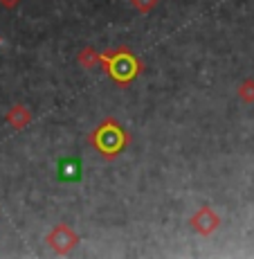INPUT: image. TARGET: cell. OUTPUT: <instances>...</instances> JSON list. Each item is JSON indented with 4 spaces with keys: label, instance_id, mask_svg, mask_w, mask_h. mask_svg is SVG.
I'll list each match as a JSON object with an SVG mask.
<instances>
[{
    "label": "cell",
    "instance_id": "6da1fadb",
    "mask_svg": "<svg viewBox=\"0 0 254 259\" xmlns=\"http://www.w3.org/2000/svg\"><path fill=\"white\" fill-rule=\"evenodd\" d=\"M101 68H104V72L115 79V83L119 88H126L144 70V63L126 46H119V48H111L101 52Z\"/></svg>",
    "mask_w": 254,
    "mask_h": 259
},
{
    "label": "cell",
    "instance_id": "7a4b0ae2",
    "mask_svg": "<svg viewBox=\"0 0 254 259\" xmlns=\"http://www.w3.org/2000/svg\"><path fill=\"white\" fill-rule=\"evenodd\" d=\"M88 142H90L104 158L113 160V158H117L119 153H122L124 149L128 147L131 138H128V133L124 131L122 126H119L117 119L106 117V119H104V122L99 124V126L90 133V136H88Z\"/></svg>",
    "mask_w": 254,
    "mask_h": 259
},
{
    "label": "cell",
    "instance_id": "3957f363",
    "mask_svg": "<svg viewBox=\"0 0 254 259\" xmlns=\"http://www.w3.org/2000/svg\"><path fill=\"white\" fill-rule=\"evenodd\" d=\"M45 243L57 252V255H68V252H72L74 248H77L79 235L68 226V223H57V226L47 232Z\"/></svg>",
    "mask_w": 254,
    "mask_h": 259
},
{
    "label": "cell",
    "instance_id": "277c9868",
    "mask_svg": "<svg viewBox=\"0 0 254 259\" xmlns=\"http://www.w3.org/2000/svg\"><path fill=\"white\" fill-rule=\"evenodd\" d=\"M189 226H191V230L198 232L200 237H209V235H214V232L221 228V217H218V214L214 212L209 205H202V207H198V210L191 214Z\"/></svg>",
    "mask_w": 254,
    "mask_h": 259
},
{
    "label": "cell",
    "instance_id": "5b68a950",
    "mask_svg": "<svg viewBox=\"0 0 254 259\" xmlns=\"http://www.w3.org/2000/svg\"><path fill=\"white\" fill-rule=\"evenodd\" d=\"M32 111H29L27 106H23V104H18V106H14L12 111L7 113V122L12 128H16V131H23L25 126H29L32 124Z\"/></svg>",
    "mask_w": 254,
    "mask_h": 259
},
{
    "label": "cell",
    "instance_id": "8992f818",
    "mask_svg": "<svg viewBox=\"0 0 254 259\" xmlns=\"http://www.w3.org/2000/svg\"><path fill=\"white\" fill-rule=\"evenodd\" d=\"M77 63L83 68V70H92V68L101 66V52L94 50L92 46L81 48L79 50V54H77Z\"/></svg>",
    "mask_w": 254,
    "mask_h": 259
},
{
    "label": "cell",
    "instance_id": "52a82bcc",
    "mask_svg": "<svg viewBox=\"0 0 254 259\" xmlns=\"http://www.w3.org/2000/svg\"><path fill=\"white\" fill-rule=\"evenodd\" d=\"M59 176L63 181H79L81 178V169L77 160H61L59 162Z\"/></svg>",
    "mask_w": 254,
    "mask_h": 259
},
{
    "label": "cell",
    "instance_id": "ba28073f",
    "mask_svg": "<svg viewBox=\"0 0 254 259\" xmlns=\"http://www.w3.org/2000/svg\"><path fill=\"white\" fill-rule=\"evenodd\" d=\"M236 95L243 104H254V79H243L236 88Z\"/></svg>",
    "mask_w": 254,
    "mask_h": 259
},
{
    "label": "cell",
    "instance_id": "9c48e42d",
    "mask_svg": "<svg viewBox=\"0 0 254 259\" xmlns=\"http://www.w3.org/2000/svg\"><path fill=\"white\" fill-rule=\"evenodd\" d=\"M133 9H137L139 14H151L153 9L160 5V0H131Z\"/></svg>",
    "mask_w": 254,
    "mask_h": 259
},
{
    "label": "cell",
    "instance_id": "30bf717a",
    "mask_svg": "<svg viewBox=\"0 0 254 259\" xmlns=\"http://www.w3.org/2000/svg\"><path fill=\"white\" fill-rule=\"evenodd\" d=\"M0 3H3V5H5V7H14V5H16V3H18V0H0Z\"/></svg>",
    "mask_w": 254,
    "mask_h": 259
}]
</instances>
